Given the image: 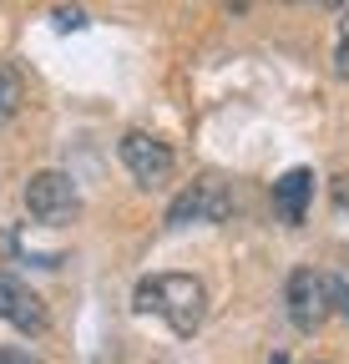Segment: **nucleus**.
<instances>
[{
    "label": "nucleus",
    "instance_id": "nucleus-1",
    "mask_svg": "<svg viewBox=\"0 0 349 364\" xmlns=\"http://www.w3.org/2000/svg\"><path fill=\"white\" fill-rule=\"evenodd\" d=\"M132 304H137V314H157L178 339H193L208 318V289L193 273H152V279L137 284Z\"/></svg>",
    "mask_w": 349,
    "mask_h": 364
},
{
    "label": "nucleus",
    "instance_id": "nucleus-2",
    "mask_svg": "<svg viewBox=\"0 0 349 364\" xmlns=\"http://www.w3.org/2000/svg\"><path fill=\"white\" fill-rule=\"evenodd\" d=\"M26 213H31L41 228H66V223H76V213H81L76 182H71L66 172H56V167L31 172V182H26Z\"/></svg>",
    "mask_w": 349,
    "mask_h": 364
},
{
    "label": "nucleus",
    "instance_id": "nucleus-3",
    "mask_svg": "<svg viewBox=\"0 0 349 364\" xmlns=\"http://www.w3.org/2000/svg\"><path fill=\"white\" fill-rule=\"evenodd\" d=\"M233 213V193L228 182L218 172H203L198 182H188V188L172 198L167 208V228H188V223H228Z\"/></svg>",
    "mask_w": 349,
    "mask_h": 364
},
{
    "label": "nucleus",
    "instance_id": "nucleus-4",
    "mask_svg": "<svg viewBox=\"0 0 349 364\" xmlns=\"http://www.w3.org/2000/svg\"><path fill=\"white\" fill-rule=\"evenodd\" d=\"M117 152H122V167L132 172V182H137V188H147V193L167 188L172 172H178V157H172V147L157 142L152 132H127L122 142H117Z\"/></svg>",
    "mask_w": 349,
    "mask_h": 364
},
{
    "label": "nucleus",
    "instance_id": "nucleus-5",
    "mask_svg": "<svg viewBox=\"0 0 349 364\" xmlns=\"http://www.w3.org/2000/svg\"><path fill=\"white\" fill-rule=\"evenodd\" d=\"M284 299H289V318H294V329H304V334H314L324 318L334 314V309H329V279H319L314 268H294V273H289Z\"/></svg>",
    "mask_w": 349,
    "mask_h": 364
},
{
    "label": "nucleus",
    "instance_id": "nucleus-6",
    "mask_svg": "<svg viewBox=\"0 0 349 364\" xmlns=\"http://www.w3.org/2000/svg\"><path fill=\"white\" fill-rule=\"evenodd\" d=\"M0 318H6L11 329H21V334H46V304H41L16 273H0Z\"/></svg>",
    "mask_w": 349,
    "mask_h": 364
},
{
    "label": "nucleus",
    "instance_id": "nucleus-7",
    "mask_svg": "<svg viewBox=\"0 0 349 364\" xmlns=\"http://www.w3.org/2000/svg\"><path fill=\"white\" fill-rule=\"evenodd\" d=\"M309 198H314V172H309V167H294V172H284V177L274 182V213H279L289 228L304 223Z\"/></svg>",
    "mask_w": 349,
    "mask_h": 364
},
{
    "label": "nucleus",
    "instance_id": "nucleus-8",
    "mask_svg": "<svg viewBox=\"0 0 349 364\" xmlns=\"http://www.w3.org/2000/svg\"><path fill=\"white\" fill-rule=\"evenodd\" d=\"M21 102H26V86H21V71L0 61V127H6V122H11V117L21 112Z\"/></svg>",
    "mask_w": 349,
    "mask_h": 364
},
{
    "label": "nucleus",
    "instance_id": "nucleus-9",
    "mask_svg": "<svg viewBox=\"0 0 349 364\" xmlns=\"http://www.w3.org/2000/svg\"><path fill=\"white\" fill-rule=\"evenodd\" d=\"M334 71L349 81V16L339 21V41H334Z\"/></svg>",
    "mask_w": 349,
    "mask_h": 364
},
{
    "label": "nucleus",
    "instance_id": "nucleus-10",
    "mask_svg": "<svg viewBox=\"0 0 349 364\" xmlns=\"http://www.w3.org/2000/svg\"><path fill=\"white\" fill-rule=\"evenodd\" d=\"M329 198H334V208H339V218L349 223V172H339V177L329 182Z\"/></svg>",
    "mask_w": 349,
    "mask_h": 364
},
{
    "label": "nucleus",
    "instance_id": "nucleus-11",
    "mask_svg": "<svg viewBox=\"0 0 349 364\" xmlns=\"http://www.w3.org/2000/svg\"><path fill=\"white\" fill-rule=\"evenodd\" d=\"M329 309L349 318V284H339V279H329Z\"/></svg>",
    "mask_w": 349,
    "mask_h": 364
},
{
    "label": "nucleus",
    "instance_id": "nucleus-12",
    "mask_svg": "<svg viewBox=\"0 0 349 364\" xmlns=\"http://www.w3.org/2000/svg\"><path fill=\"white\" fill-rule=\"evenodd\" d=\"M56 26L61 31H76V26H86V16L81 11H56Z\"/></svg>",
    "mask_w": 349,
    "mask_h": 364
},
{
    "label": "nucleus",
    "instance_id": "nucleus-13",
    "mask_svg": "<svg viewBox=\"0 0 349 364\" xmlns=\"http://www.w3.org/2000/svg\"><path fill=\"white\" fill-rule=\"evenodd\" d=\"M0 364H36L26 349H0Z\"/></svg>",
    "mask_w": 349,
    "mask_h": 364
},
{
    "label": "nucleus",
    "instance_id": "nucleus-14",
    "mask_svg": "<svg viewBox=\"0 0 349 364\" xmlns=\"http://www.w3.org/2000/svg\"><path fill=\"white\" fill-rule=\"evenodd\" d=\"M223 6H233V11H243V6H248V0H223Z\"/></svg>",
    "mask_w": 349,
    "mask_h": 364
},
{
    "label": "nucleus",
    "instance_id": "nucleus-15",
    "mask_svg": "<svg viewBox=\"0 0 349 364\" xmlns=\"http://www.w3.org/2000/svg\"><path fill=\"white\" fill-rule=\"evenodd\" d=\"M319 6H344V0H319Z\"/></svg>",
    "mask_w": 349,
    "mask_h": 364
},
{
    "label": "nucleus",
    "instance_id": "nucleus-16",
    "mask_svg": "<svg viewBox=\"0 0 349 364\" xmlns=\"http://www.w3.org/2000/svg\"><path fill=\"white\" fill-rule=\"evenodd\" d=\"M157 364H178V359H157Z\"/></svg>",
    "mask_w": 349,
    "mask_h": 364
}]
</instances>
